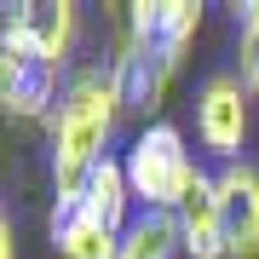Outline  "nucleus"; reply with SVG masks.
<instances>
[{
    "instance_id": "f257e3e1",
    "label": "nucleus",
    "mask_w": 259,
    "mask_h": 259,
    "mask_svg": "<svg viewBox=\"0 0 259 259\" xmlns=\"http://www.w3.org/2000/svg\"><path fill=\"white\" fill-rule=\"evenodd\" d=\"M121 115H127V104H121V87H115L110 58H87V64L69 75L58 115L47 121L52 190H58V202H75V196H81V185L93 179V167L115 156L110 144H115Z\"/></svg>"
},
{
    "instance_id": "1a4fd4ad",
    "label": "nucleus",
    "mask_w": 259,
    "mask_h": 259,
    "mask_svg": "<svg viewBox=\"0 0 259 259\" xmlns=\"http://www.w3.org/2000/svg\"><path fill=\"white\" fill-rule=\"evenodd\" d=\"M52 253L58 259H121V231L93 219L81 202L52 207Z\"/></svg>"
},
{
    "instance_id": "7ed1b4c3",
    "label": "nucleus",
    "mask_w": 259,
    "mask_h": 259,
    "mask_svg": "<svg viewBox=\"0 0 259 259\" xmlns=\"http://www.w3.org/2000/svg\"><path fill=\"white\" fill-rule=\"evenodd\" d=\"M110 69H115V87H121L127 115L161 121L167 87H173V75L185 69V64H173V58L161 52V40L150 35L144 23H133L127 6H121V18H115V40H110Z\"/></svg>"
},
{
    "instance_id": "9d476101",
    "label": "nucleus",
    "mask_w": 259,
    "mask_h": 259,
    "mask_svg": "<svg viewBox=\"0 0 259 259\" xmlns=\"http://www.w3.org/2000/svg\"><path fill=\"white\" fill-rule=\"evenodd\" d=\"M202 0H133L127 6V18L133 23H144L150 35L161 40V52L173 58V64H185V52H190V40L202 35Z\"/></svg>"
},
{
    "instance_id": "0eeeda50",
    "label": "nucleus",
    "mask_w": 259,
    "mask_h": 259,
    "mask_svg": "<svg viewBox=\"0 0 259 259\" xmlns=\"http://www.w3.org/2000/svg\"><path fill=\"white\" fill-rule=\"evenodd\" d=\"M219 219H225V253L231 259H259V167L231 161L219 167Z\"/></svg>"
},
{
    "instance_id": "4468645a",
    "label": "nucleus",
    "mask_w": 259,
    "mask_h": 259,
    "mask_svg": "<svg viewBox=\"0 0 259 259\" xmlns=\"http://www.w3.org/2000/svg\"><path fill=\"white\" fill-rule=\"evenodd\" d=\"M0 259H18V225H12V213L0 219Z\"/></svg>"
},
{
    "instance_id": "f8f14e48",
    "label": "nucleus",
    "mask_w": 259,
    "mask_h": 259,
    "mask_svg": "<svg viewBox=\"0 0 259 259\" xmlns=\"http://www.w3.org/2000/svg\"><path fill=\"white\" fill-rule=\"evenodd\" d=\"M185 242H179L173 213H139L121 236V259H179Z\"/></svg>"
},
{
    "instance_id": "9b49d317",
    "label": "nucleus",
    "mask_w": 259,
    "mask_h": 259,
    "mask_svg": "<svg viewBox=\"0 0 259 259\" xmlns=\"http://www.w3.org/2000/svg\"><path fill=\"white\" fill-rule=\"evenodd\" d=\"M93 219H104L110 231H121L127 236V225L139 219V202H133V185H127V167H121V156H110V161H98L93 167V179L81 185V196H75Z\"/></svg>"
},
{
    "instance_id": "423d86ee",
    "label": "nucleus",
    "mask_w": 259,
    "mask_h": 259,
    "mask_svg": "<svg viewBox=\"0 0 259 259\" xmlns=\"http://www.w3.org/2000/svg\"><path fill=\"white\" fill-rule=\"evenodd\" d=\"M6 29L23 35L40 58L69 69V52L81 40V6L75 0H18V6H6Z\"/></svg>"
},
{
    "instance_id": "20e7f679",
    "label": "nucleus",
    "mask_w": 259,
    "mask_h": 259,
    "mask_svg": "<svg viewBox=\"0 0 259 259\" xmlns=\"http://www.w3.org/2000/svg\"><path fill=\"white\" fill-rule=\"evenodd\" d=\"M69 75L75 69L40 58L23 35L0 29V104H6V121H40L47 127L58 115V104H64Z\"/></svg>"
},
{
    "instance_id": "f03ea898",
    "label": "nucleus",
    "mask_w": 259,
    "mask_h": 259,
    "mask_svg": "<svg viewBox=\"0 0 259 259\" xmlns=\"http://www.w3.org/2000/svg\"><path fill=\"white\" fill-rule=\"evenodd\" d=\"M121 167H127L139 213H179V202L202 179V161H196L185 127H173V121H144L121 150Z\"/></svg>"
},
{
    "instance_id": "6e6552de",
    "label": "nucleus",
    "mask_w": 259,
    "mask_h": 259,
    "mask_svg": "<svg viewBox=\"0 0 259 259\" xmlns=\"http://www.w3.org/2000/svg\"><path fill=\"white\" fill-rule=\"evenodd\" d=\"M179 242H185V259H231L225 253V219H219V179L202 167V179L190 185V196L173 213Z\"/></svg>"
},
{
    "instance_id": "39448f33",
    "label": "nucleus",
    "mask_w": 259,
    "mask_h": 259,
    "mask_svg": "<svg viewBox=\"0 0 259 259\" xmlns=\"http://www.w3.org/2000/svg\"><path fill=\"white\" fill-rule=\"evenodd\" d=\"M190 121H196V144L219 167H231L253 139V93L242 87L236 69H213L190 98Z\"/></svg>"
},
{
    "instance_id": "ddd939ff",
    "label": "nucleus",
    "mask_w": 259,
    "mask_h": 259,
    "mask_svg": "<svg viewBox=\"0 0 259 259\" xmlns=\"http://www.w3.org/2000/svg\"><path fill=\"white\" fill-rule=\"evenodd\" d=\"M236 75L259 104V0L236 6Z\"/></svg>"
}]
</instances>
